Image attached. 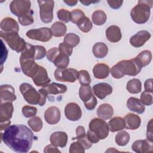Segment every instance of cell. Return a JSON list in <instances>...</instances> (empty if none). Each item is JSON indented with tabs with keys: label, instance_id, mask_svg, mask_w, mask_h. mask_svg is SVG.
<instances>
[{
	"label": "cell",
	"instance_id": "91938a15",
	"mask_svg": "<svg viewBox=\"0 0 153 153\" xmlns=\"http://www.w3.org/2000/svg\"><path fill=\"white\" fill-rule=\"evenodd\" d=\"M10 124H11L10 120L1 123V125H0V130H1V131H2L3 130H5L7 127H8L10 126Z\"/></svg>",
	"mask_w": 153,
	"mask_h": 153
},
{
	"label": "cell",
	"instance_id": "74e56055",
	"mask_svg": "<svg viewBox=\"0 0 153 153\" xmlns=\"http://www.w3.org/2000/svg\"><path fill=\"white\" fill-rule=\"evenodd\" d=\"M69 57L65 54H61L60 53L53 62L54 65L57 68H62V69L66 68L69 65Z\"/></svg>",
	"mask_w": 153,
	"mask_h": 153
},
{
	"label": "cell",
	"instance_id": "f907efd6",
	"mask_svg": "<svg viewBox=\"0 0 153 153\" xmlns=\"http://www.w3.org/2000/svg\"><path fill=\"white\" fill-rule=\"evenodd\" d=\"M97 103V99H96L95 96L93 95L92 98L88 102L84 103V106L88 110L91 111L95 108Z\"/></svg>",
	"mask_w": 153,
	"mask_h": 153
},
{
	"label": "cell",
	"instance_id": "9c48e42d",
	"mask_svg": "<svg viewBox=\"0 0 153 153\" xmlns=\"http://www.w3.org/2000/svg\"><path fill=\"white\" fill-rule=\"evenodd\" d=\"M37 86L44 87L48 84L51 80L48 77L47 70L42 66L38 65L29 75Z\"/></svg>",
	"mask_w": 153,
	"mask_h": 153
},
{
	"label": "cell",
	"instance_id": "e0dca14e",
	"mask_svg": "<svg viewBox=\"0 0 153 153\" xmlns=\"http://www.w3.org/2000/svg\"><path fill=\"white\" fill-rule=\"evenodd\" d=\"M60 111L56 106L49 107L44 113L45 120L50 125H54L59 123L60 120Z\"/></svg>",
	"mask_w": 153,
	"mask_h": 153
},
{
	"label": "cell",
	"instance_id": "1f68e13d",
	"mask_svg": "<svg viewBox=\"0 0 153 153\" xmlns=\"http://www.w3.org/2000/svg\"><path fill=\"white\" fill-rule=\"evenodd\" d=\"M106 14L102 10H99L94 11L91 16V20L93 23L97 26L103 25L106 22Z\"/></svg>",
	"mask_w": 153,
	"mask_h": 153
},
{
	"label": "cell",
	"instance_id": "6f0895ef",
	"mask_svg": "<svg viewBox=\"0 0 153 153\" xmlns=\"http://www.w3.org/2000/svg\"><path fill=\"white\" fill-rule=\"evenodd\" d=\"M145 91L151 93H152V79L149 78L145 81L144 83Z\"/></svg>",
	"mask_w": 153,
	"mask_h": 153
},
{
	"label": "cell",
	"instance_id": "7c38bea8",
	"mask_svg": "<svg viewBox=\"0 0 153 153\" xmlns=\"http://www.w3.org/2000/svg\"><path fill=\"white\" fill-rule=\"evenodd\" d=\"M65 115L68 120L75 121L81 118L82 111L77 103L70 102L68 103L65 108Z\"/></svg>",
	"mask_w": 153,
	"mask_h": 153
},
{
	"label": "cell",
	"instance_id": "cb8c5ba5",
	"mask_svg": "<svg viewBox=\"0 0 153 153\" xmlns=\"http://www.w3.org/2000/svg\"><path fill=\"white\" fill-rule=\"evenodd\" d=\"M127 106L128 109L137 114H142L145 112V107L142 102L137 98L131 97L127 101Z\"/></svg>",
	"mask_w": 153,
	"mask_h": 153
},
{
	"label": "cell",
	"instance_id": "f6af8a7d",
	"mask_svg": "<svg viewBox=\"0 0 153 153\" xmlns=\"http://www.w3.org/2000/svg\"><path fill=\"white\" fill-rule=\"evenodd\" d=\"M59 54L60 51L59 48L53 47L48 50V51L46 53V57L50 62L53 63Z\"/></svg>",
	"mask_w": 153,
	"mask_h": 153
},
{
	"label": "cell",
	"instance_id": "ee69618b",
	"mask_svg": "<svg viewBox=\"0 0 153 153\" xmlns=\"http://www.w3.org/2000/svg\"><path fill=\"white\" fill-rule=\"evenodd\" d=\"M140 100L142 102V103L144 105H146V106L151 105L153 103L152 93L145 91L142 92L140 95Z\"/></svg>",
	"mask_w": 153,
	"mask_h": 153
},
{
	"label": "cell",
	"instance_id": "9f6ffc18",
	"mask_svg": "<svg viewBox=\"0 0 153 153\" xmlns=\"http://www.w3.org/2000/svg\"><path fill=\"white\" fill-rule=\"evenodd\" d=\"M107 2L110 7L113 9H118L120 8L123 3V1H109L108 0Z\"/></svg>",
	"mask_w": 153,
	"mask_h": 153
},
{
	"label": "cell",
	"instance_id": "c3c4849f",
	"mask_svg": "<svg viewBox=\"0 0 153 153\" xmlns=\"http://www.w3.org/2000/svg\"><path fill=\"white\" fill-rule=\"evenodd\" d=\"M59 50L61 54H65L67 56H70L72 53V47L67 45L65 42H62L59 44Z\"/></svg>",
	"mask_w": 153,
	"mask_h": 153
},
{
	"label": "cell",
	"instance_id": "5b68a950",
	"mask_svg": "<svg viewBox=\"0 0 153 153\" xmlns=\"http://www.w3.org/2000/svg\"><path fill=\"white\" fill-rule=\"evenodd\" d=\"M0 36L5 40L11 50L17 53H22L26 48L27 43L19 36L18 32H5L1 30Z\"/></svg>",
	"mask_w": 153,
	"mask_h": 153
},
{
	"label": "cell",
	"instance_id": "d6986e66",
	"mask_svg": "<svg viewBox=\"0 0 153 153\" xmlns=\"http://www.w3.org/2000/svg\"><path fill=\"white\" fill-rule=\"evenodd\" d=\"M68 136L64 131H55L50 137V141L51 144L56 146L64 148L68 142Z\"/></svg>",
	"mask_w": 153,
	"mask_h": 153
},
{
	"label": "cell",
	"instance_id": "ac0fdd59",
	"mask_svg": "<svg viewBox=\"0 0 153 153\" xmlns=\"http://www.w3.org/2000/svg\"><path fill=\"white\" fill-rule=\"evenodd\" d=\"M93 91L99 99H103L112 92V86L106 82H100L95 84L93 87Z\"/></svg>",
	"mask_w": 153,
	"mask_h": 153
},
{
	"label": "cell",
	"instance_id": "d590c367",
	"mask_svg": "<svg viewBox=\"0 0 153 153\" xmlns=\"http://www.w3.org/2000/svg\"><path fill=\"white\" fill-rule=\"evenodd\" d=\"M115 142L118 146H123L126 145L130 140V135L126 131L118 132L115 137Z\"/></svg>",
	"mask_w": 153,
	"mask_h": 153
},
{
	"label": "cell",
	"instance_id": "11a10c76",
	"mask_svg": "<svg viewBox=\"0 0 153 153\" xmlns=\"http://www.w3.org/2000/svg\"><path fill=\"white\" fill-rule=\"evenodd\" d=\"M76 136L75 139H76L84 137L86 136L85 128L83 126H79L77 127V128H76Z\"/></svg>",
	"mask_w": 153,
	"mask_h": 153
},
{
	"label": "cell",
	"instance_id": "277c9868",
	"mask_svg": "<svg viewBox=\"0 0 153 153\" xmlns=\"http://www.w3.org/2000/svg\"><path fill=\"white\" fill-rule=\"evenodd\" d=\"M152 1H138V4L131 10L130 16L133 22L137 24H143L149 19Z\"/></svg>",
	"mask_w": 153,
	"mask_h": 153
},
{
	"label": "cell",
	"instance_id": "7bdbcfd3",
	"mask_svg": "<svg viewBox=\"0 0 153 153\" xmlns=\"http://www.w3.org/2000/svg\"><path fill=\"white\" fill-rule=\"evenodd\" d=\"M22 113L26 118L33 117L36 114L37 109L34 106L26 105L22 108Z\"/></svg>",
	"mask_w": 153,
	"mask_h": 153
},
{
	"label": "cell",
	"instance_id": "680465c9",
	"mask_svg": "<svg viewBox=\"0 0 153 153\" xmlns=\"http://www.w3.org/2000/svg\"><path fill=\"white\" fill-rule=\"evenodd\" d=\"M44 152L45 153H48V152H60V151H59L57 146H54L53 144H50L48 145L47 146H46L44 148Z\"/></svg>",
	"mask_w": 153,
	"mask_h": 153
},
{
	"label": "cell",
	"instance_id": "b9f144b4",
	"mask_svg": "<svg viewBox=\"0 0 153 153\" xmlns=\"http://www.w3.org/2000/svg\"><path fill=\"white\" fill-rule=\"evenodd\" d=\"M58 19L64 22L68 23L71 20V12L65 9H60L57 12Z\"/></svg>",
	"mask_w": 153,
	"mask_h": 153
},
{
	"label": "cell",
	"instance_id": "484cf974",
	"mask_svg": "<svg viewBox=\"0 0 153 153\" xmlns=\"http://www.w3.org/2000/svg\"><path fill=\"white\" fill-rule=\"evenodd\" d=\"M93 73L96 78L104 79L108 76L110 73V68L106 64L97 63L94 66Z\"/></svg>",
	"mask_w": 153,
	"mask_h": 153
},
{
	"label": "cell",
	"instance_id": "4dcf8cb0",
	"mask_svg": "<svg viewBox=\"0 0 153 153\" xmlns=\"http://www.w3.org/2000/svg\"><path fill=\"white\" fill-rule=\"evenodd\" d=\"M126 88L131 94H137L142 91V82L139 79H131L127 82Z\"/></svg>",
	"mask_w": 153,
	"mask_h": 153
},
{
	"label": "cell",
	"instance_id": "f1b7e54d",
	"mask_svg": "<svg viewBox=\"0 0 153 153\" xmlns=\"http://www.w3.org/2000/svg\"><path fill=\"white\" fill-rule=\"evenodd\" d=\"M52 35L55 37H61L65 35L66 32V25L60 22L54 23L50 27Z\"/></svg>",
	"mask_w": 153,
	"mask_h": 153
},
{
	"label": "cell",
	"instance_id": "d4e9b609",
	"mask_svg": "<svg viewBox=\"0 0 153 153\" xmlns=\"http://www.w3.org/2000/svg\"><path fill=\"white\" fill-rule=\"evenodd\" d=\"M114 114L112 106L108 103L100 105L97 109V115L99 118L103 120H107L112 118Z\"/></svg>",
	"mask_w": 153,
	"mask_h": 153
},
{
	"label": "cell",
	"instance_id": "4fadbf2b",
	"mask_svg": "<svg viewBox=\"0 0 153 153\" xmlns=\"http://www.w3.org/2000/svg\"><path fill=\"white\" fill-rule=\"evenodd\" d=\"M151 36V33L147 30H140L130 39V44L134 47L138 48L143 46Z\"/></svg>",
	"mask_w": 153,
	"mask_h": 153
},
{
	"label": "cell",
	"instance_id": "f5cc1de1",
	"mask_svg": "<svg viewBox=\"0 0 153 153\" xmlns=\"http://www.w3.org/2000/svg\"><path fill=\"white\" fill-rule=\"evenodd\" d=\"M152 119H151L148 123L146 130L147 139L152 142Z\"/></svg>",
	"mask_w": 153,
	"mask_h": 153
},
{
	"label": "cell",
	"instance_id": "6125c7cd",
	"mask_svg": "<svg viewBox=\"0 0 153 153\" xmlns=\"http://www.w3.org/2000/svg\"><path fill=\"white\" fill-rule=\"evenodd\" d=\"M80 2L84 5H89L90 4H94L97 2L96 1H80Z\"/></svg>",
	"mask_w": 153,
	"mask_h": 153
},
{
	"label": "cell",
	"instance_id": "7dc6e473",
	"mask_svg": "<svg viewBox=\"0 0 153 153\" xmlns=\"http://www.w3.org/2000/svg\"><path fill=\"white\" fill-rule=\"evenodd\" d=\"M47 51L41 45H35V60H41L45 57Z\"/></svg>",
	"mask_w": 153,
	"mask_h": 153
},
{
	"label": "cell",
	"instance_id": "30bf717a",
	"mask_svg": "<svg viewBox=\"0 0 153 153\" xmlns=\"http://www.w3.org/2000/svg\"><path fill=\"white\" fill-rule=\"evenodd\" d=\"M26 36L33 40L41 42H47L52 37V33L50 29L44 27L39 29H30L26 32Z\"/></svg>",
	"mask_w": 153,
	"mask_h": 153
},
{
	"label": "cell",
	"instance_id": "2e32d148",
	"mask_svg": "<svg viewBox=\"0 0 153 153\" xmlns=\"http://www.w3.org/2000/svg\"><path fill=\"white\" fill-rule=\"evenodd\" d=\"M1 102H12L16 100L14 88L10 85L3 84L0 87Z\"/></svg>",
	"mask_w": 153,
	"mask_h": 153
},
{
	"label": "cell",
	"instance_id": "816d5d0a",
	"mask_svg": "<svg viewBox=\"0 0 153 153\" xmlns=\"http://www.w3.org/2000/svg\"><path fill=\"white\" fill-rule=\"evenodd\" d=\"M77 141H78L80 143H81L82 145V146H84L85 149H88L89 148H90L92 146L93 143H91L87 137V136H85L84 137L80 138V139H78Z\"/></svg>",
	"mask_w": 153,
	"mask_h": 153
},
{
	"label": "cell",
	"instance_id": "5bb4252c",
	"mask_svg": "<svg viewBox=\"0 0 153 153\" xmlns=\"http://www.w3.org/2000/svg\"><path fill=\"white\" fill-rule=\"evenodd\" d=\"M131 149L137 153H147L153 151L152 142L146 139L137 140L131 145Z\"/></svg>",
	"mask_w": 153,
	"mask_h": 153
},
{
	"label": "cell",
	"instance_id": "603a6c76",
	"mask_svg": "<svg viewBox=\"0 0 153 153\" xmlns=\"http://www.w3.org/2000/svg\"><path fill=\"white\" fill-rule=\"evenodd\" d=\"M106 36L109 41L111 42H117L120 41L122 38L121 29L117 26H110L106 29Z\"/></svg>",
	"mask_w": 153,
	"mask_h": 153
},
{
	"label": "cell",
	"instance_id": "9a60e30c",
	"mask_svg": "<svg viewBox=\"0 0 153 153\" xmlns=\"http://www.w3.org/2000/svg\"><path fill=\"white\" fill-rule=\"evenodd\" d=\"M39 90L47 96V95L49 94L56 95L65 93L67 91V87L64 84L53 82L42 87V88Z\"/></svg>",
	"mask_w": 153,
	"mask_h": 153
},
{
	"label": "cell",
	"instance_id": "836d02e7",
	"mask_svg": "<svg viewBox=\"0 0 153 153\" xmlns=\"http://www.w3.org/2000/svg\"><path fill=\"white\" fill-rule=\"evenodd\" d=\"M76 25L79 30L84 33H87L90 32L93 27V24L91 20L88 17L86 16H84L83 18H82L76 23Z\"/></svg>",
	"mask_w": 153,
	"mask_h": 153
},
{
	"label": "cell",
	"instance_id": "60d3db41",
	"mask_svg": "<svg viewBox=\"0 0 153 153\" xmlns=\"http://www.w3.org/2000/svg\"><path fill=\"white\" fill-rule=\"evenodd\" d=\"M85 16L84 13L79 9L73 10L71 12V20L72 23L76 24L82 18Z\"/></svg>",
	"mask_w": 153,
	"mask_h": 153
},
{
	"label": "cell",
	"instance_id": "ab89813d",
	"mask_svg": "<svg viewBox=\"0 0 153 153\" xmlns=\"http://www.w3.org/2000/svg\"><path fill=\"white\" fill-rule=\"evenodd\" d=\"M78 80L81 85H89L91 82V78L89 73L86 70L78 71Z\"/></svg>",
	"mask_w": 153,
	"mask_h": 153
},
{
	"label": "cell",
	"instance_id": "83f0119b",
	"mask_svg": "<svg viewBox=\"0 0 153 153\" xmlns=\"http://www.w3.org/2000/svg\"><path fill=\"white\" fill-rule=\"evenodd\" d=\"M92 51L96 58L102 59L107 55L108 48V46L103 42H97L93 45Z\"/></svg>",
	"mask_w": 153,
	"mask_h": 153
},
{
	"label": "cell",
	"instance_id": "f546056e",
	"mask_svg": "<svg viewBox=\"0 0 153 153\" xmlns=\"http://www.w3.org/2000/svg\"><path fill=\"white\" fill-rule=\"evenodd\" d=\"M93 95L92 89L89 85H83L80 87L79 89V96L84 103L88 102Z\"/></svg>",
	"mask_w": 153,
	"mask_h": 153
},
{
	"label": "cell",
	"instance_id": "44dd1931",
	"mask_svg": "<svg viewBox=\"0 0 153 153\" xmlns=\"http://www.w3.org/2000/svg\"><path fill=\"white\" fill-rule=\"evenodd\" d=\"M1 30L5 32H19V26L18 23L13 18L5 17L2 20L0 24Z\"/></svg>",
	"mask_w": 153,
	"mask_h": 153
},
{
	"label": "cell",
	"instance_id": "f35d334b",
	"mask_svg": "<svg viewBox=\"0 0 153 153\" xmlns=\"http://www.w3.org/2000/svg\"><path fill=\"white\" fill-rule=\"evenodd\" d=\"M33 13V12L31 10L29 13L19 16L18 17V20L20 24H21L22 26H28L32 25L34 22Z\"/></svg>",
	"mask_w": 153,
	"mask_h": 153
},
{
	"label": "cell",
	"instance_id": "8992f818",
	"mask_svg": "<svg viewBox=\"0 0 153 153\" xmlns=\"http://www.w3.org/2000/svg\"><path fill=\"white\" fill-rule=\"evenodd\" d=\"M89 130L92 131L100 140L105 139L109 134V127L106 121L101 118H95L89 123Z\"/></svg>",
	"mask_w": 153,
	"mask_h": 153
},
{
	"label": "cell",
	"instance_id": "7402d4cb",
	"mask_svg": "<svg viewBox=\"0 0 153 153\" xmlns=\"http://www.w3.org/2000/svg\"><path fill=\"white\" fill-rule=\"evenodd\" d=\"M125 127L129 130L137 129L141 124V119L137 115L129 113L127 114L124 118Z\"/></svg>",
	"mask_w": 153,
	"mask_h": 153
},
{
	"label": "cell",
	"instance_id": "8fae6325",
	"mask_svg": "<svg viewBox=\"0 0 153 153\" xmlns=\"http://www.w3.org/2000/svg\"><path fill=\"white\" fill-rule=\"evenodd\" d=\"M31 2L30 1L14 0L10 5L11 12L18 17L23 14L29 13L30 10Z\"/></svg>",
	"mask_w": 153,
	"mask_h": 153
},
{
	"label": "cell",
	"instance_id": "ba28073f",
	"mask_svg": "<svg viewBox=\"0 0 153 153\" xmlns=\"http://www.w3.org/2000/svg\"><path fill=\"white\" fill-rule=\"evenodd\" d=\"M54 76L58 81L74 82L78 78V71L73 68H57Z\"/></svg>",
	"mask_w": 153,
	"mask_h": 153
},
{
	"label": "cell",
	"instance_id": "94428289",
	"mask_svg": "<svg viewBox=\"0 0 153 153\" xmlns=\"http://www.w3.org/2000/svg\"><path fill=\"white\" fill-rule=\"evenodd\" d=\"M63 2L69 6H74L77 4L78 1H75V0H67V1H66V0H64Z\"/></svg>",
	"mask_w": 153,
	"mask_h": 153
},
{
	"label": "cell",
	"instance_id": "7a4b0ae2",
	"mask_svg": "<svg viewBox=\"0 0 153 153\" xmlns=\"http://www.w3.org/2000/svg\"><path fill=\"white\" fill-rule=\"evenodd\" d=\"M142 67L136 57L130 60H123L114 65L110 69L112 76L117 79L125 75L136 76L141 71Z\"/></svg>",
	"mask_w": 153,
	"mask_h": 153
},
{
	"label": "cell",
	"instance_id": "e575fe53",
	"mask_svg": "<svg viewBox=\"0 0 153 153\" xmlns=\"http://www.w3.org/2000/svg\"><path fill=\"white\" fill-rule=\"evenodd\" d=\"M27 124L30 128L35 132H39L42 128V121L38 116H34L28 120Z\"/></svg>",
	"mask_w": 153,
	"mask_h": 153
},
{
	"label": "cell",
	"instance_id": "8d00e7d4",
	"mask_svg": "<svg viewBox=\"0 0 153 153\" xmlns=\"http://www.w3.org/2000/svg\"><path fill=\"white\" fill-rule=\"evenodd\" d=\"M80 39L78 35L74 33H69L64 38L63 42L71 47H75L79 43Z\"/></svg>",
	"mask_w": 153,
	"mask_h": 153
},
{
	"label": "cell",
	"instance_id": "6da1fadb",
	"mask_svg": "<svg viewBox=\"0 0 153 153\" xmlns=\"http://www.w3.org/2000/svg\"><path fill=\"white\" fill-rule=\"evenodd\" d=\"M33 132L26 126L14 124L1 133V140L11 150L19 153L27 152L34 139Z\"/></svg>",
	"mask_w": 153,
	"mask_h": 153
},
{
	"label": "cell",
	"instance_id": "ffe728a7",
	"mask_svg": "<svg viewBox=\"0 0 153 153\" xmlns=\"http://www.w3.org/2000/svg\"><path fill=\"white\" fill-rule=\"evenodd\" d=\"M14 108L12 102H5L1 103L0 106V122H5L12 117Z\"/></svg>",
	"mask_w": 153,
	"mask_h": 153
},
{
	"label": "cell",
	"instance_id": "3957f363",
	"mask_svg": "<svg viewBox=\"0 0 153 153\" xmlns=\"http://www.w3.org/2000/svg\"><path fill=\"white\" fill-rule=\"evenodd\" d=\"M20 91L23 98L29 104L44 106L46 102L47 96L40 90H36L30 84L24 82L20 85Z\"/></svg>",
	"mask_w": 153,
	"mask_h": 153
},
{
	"label": "cell",
	"instance_id": "bcb514c9",
	"mask_svg": "<svg viewBox=\"0 0 153 153\" xmlns=\"http://www.w3.org/2000/svg\"><path fill=\"white\" fill-rule=\"evenodd\" d=\"M85 152V149L82 145L78 141L74 142L71 143L69 147V152H78V153H84Z\"/></svg>",
	"mask_w": 153,
	"mask_h": 153
},
{
	"label": "cell",
	"instance_id": "52a82bcc",
	"mask_svg": "<svg viewBox=\"0 0 153 153\" xmlns=\"http://www.w3.org/2000/svg\"><path fill=\"white\" fill-rule=\"evenodd\" d=\"M39 7V16L41 20L45 23L52 22L53 19L54 1H38Z\"/></svg>",
	"mask_w": 153,
	"mask_h": 153
},
{
	"label": "cell",
	"instance_id": "d6a6232c",
	"mask_svg": "<svg viewBox=\"0 0 153 153\" xmlns=\"http://www.w3.org/2000/svg\"><path fill=\"white\" fill-rule=\"evenodd\" d=\"M142 67L148 65L152 60V53L149 50H143L141 51L136 57Z\"/></svg>",
	"mask_w": 153,
	"mask_h": 153
},
{
	"label": "cell",
	"instance_id": "681fc988",
	"mask_svg": "<svg viewBox=\"0 0 153 153\" xmlns=\"http://www.w3.org/2000/svg\"><path fill=\"white\" fill-rule=\"evenodd\" d=\"M1 66H2L3 63L5 62L7 58V55H8V50L6 48L5 45H4L3 41L1 39Z\"/></svg>",
	"mask_w": 153,
	"mask_h": 153
},
{
	"label": "cell",
	"instance_id": "db71d44e",
	"mask_svg": "<svg viewBox=\"0 0 153 153\" xmlns=\"http://www.w3.org/2000/svg\"><path fill=\"white\" fill-rule=\"evenodd\" d=\"M87 137L88 138V139L93 143H96L99 141V139L97 137V136L90 130H89L87 131V133L86 134Z\"/></svg>",
	"mask_w": 153,
	"mask_h": 153
},
{
	"label": "cell",
	"instance_id": "4316f807",
	"mask_svg": "<svg viewBox=\"0 0 153 153\" xmlns=\"http://www.w3.org/2000/svg\"><path fill=\"white\" fill-rule=\"evenodd\" d=\"M108 125L109 130L111 132H116L122 130L125 128V121L124 118L120 117H115L109 121Z\"/></svg>",
	"mask_w": 153,
	"mask_h": 153
}]
</instances>
